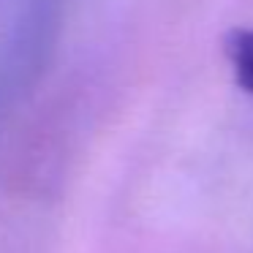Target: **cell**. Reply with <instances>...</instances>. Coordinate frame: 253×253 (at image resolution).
Masks as SVG:
<instances>
[{"label": "cell", "instance_id": "1", "mask_svg": "<svg viewBox=\"0 0 253 253\" xmlns=\"http://www.w3.org/2000/svg\"><path fill=\"white\" fill-rule=\"evenodd\" d=\"M223 55L237 87L253 95V28H231L223 39Z\"/></svg>", "mask_w": 253, "mask_h": 253}]
</instances>
